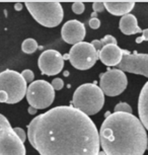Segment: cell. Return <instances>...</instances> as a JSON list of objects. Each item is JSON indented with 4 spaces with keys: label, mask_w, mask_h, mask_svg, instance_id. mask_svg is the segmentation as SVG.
<instances>
[{
    "label": "cell",
    "mask_w": 148,
    "mask_h": 155,
    "mask_svg": "<svg viewBox=\"0 0 148 155\" xmlns=\"http://www.w3.org/2000/svg\"><path fill=\"white\" fill-rule=\"evenodd\" d=\"M28 139L40 155H98L100 139L92 120L73 107H56L28 126Z\"/></svg>",
    "instance_id": "6da1fadb"
},
{
    "label": "cell",
    "mask_w": 148,
    "mask_h": 155,
    "mask_svg": "<svg viewBox=\"0 0 148 155\" xmlns=\"http://www.w3.org/2000/svg\"><path fill=\"white\" fill-rule=\"evenodd\" d=\"M104 155H143L147 149V133L137 117L114 113L104 119L98 133Z\"/></svg>",
    "instance_id": "7a4b0ae2"
},
{
    "label": "cell",
    "mask_w": 148,
    "mask_h": 155,
    "mask_svg": "<svg viewBox=\"0 0 148 155\" xmlns=\"http://www.w3.org/2000/svg\"><path fill=\"white\" fill-rule=\"evenodd\" d=\"M104 94L94 83H85L75 90L72 98V106L87 117L94 116L103 109Z\"/></svg>",
    "instance_id": "3957f363"
},
{
    "label": "cell",
    "mask_w": 148,
    "mask_h": 155,
    "mask_svg": "<svg viewBox=\"0 0 148 155\" xmlns=\"http://www.w3.org/2000/svg\"><path fill=\"white\" fill-rule=\"evenodd\" d=\"M25 7L37 22L46 28H55L64 17L62 5L58 1H27Z\"/></svg>",
    "instance_id": "277c9868"
},
{
    "label": "cell",
    "mask_w": 148,
    "mask_h": 155,
    "mask_svg": "<svg viewBox=\"0 0 148 155\" xmlns=\"http://www.w3.org/2000/svg\"><path fill=\"white\" fill-rule=\"evenodd\" d=\"M27 82L20 73L13 70H5L0 73V91L6 96V104H17L25 96Z\"/></svg>",
    "instance_id": "5b68a950"
},
{
    "label": "cell",
    "mask_w": 148,
    "mask_h": 155,
    "mask_svg": "<svg viewBox=\"0 0 148 155\" xmlns=\"http://www.w3.org/2000/svg\"><path fill=\"white\" fill-rule=\"evenodd\" d=\"M30 107L36 110H44L50 107L55 98V90L45 80H36L30 84L25 92Z\"/></svg>",
    "instance_id": "8992f818"
},
{
    "label": "cell",
    "mask_w": 148,
    "mask_h": 155,
    "mask_svg": "<svg viewBox=\"0 0 148 155\" xmlns=\"http://www.w3.org/2000/svg\"><path fill=\"white\" fill-rule=\"evenodd\" d=\"M0 155H25V144L14 133L6 117L0 114Z\"/></svg>",
    "instance_id": "52a82bcc"
},
{
    "label": "cell",
    "mask_w": 148,
    "mask_h": 155,
    "mask_svg": "<svg viewBox=\"0 0 148 155\" xmlns=\"http://www.w3.org/2000/svg\"><path fill=\"white\" fill-rule=\"evenodd\" d=\"M68 59L74 68L78 70H87L97 63L98 56L97 52L90 43L81 42L73 45L68 55Z\"/></svg>",
    "instance_id": "ba28073f"
},
{
    "label": "cell",
    "mask_w": 148,
    "mask_h": 155,
    "mask_svg": "<svg viewBox=\"0 0 148 155\" xmlns=\"http://www.w3.org/2000/svg\"><path fill=\"white\" fill-rule=\"evenodd\" d=\"M128 85V79L123 71L110 69L100 75V88L104 95H120Z\"/></svg>",
    "instance_id": "9c48e42d"
},
{
    "label": "cell",
    "mask_w": 148,
    "mask_h": 155,
    "mask_svg": "<svg viewBox=\"0 0 148 155\" xmlns=\"http://www.w3.org/2000/svg\"><path fill=\"white\" fill-rule=\"evenodd\" d=\"M117 69L121 71L140 74L145 77L148 76V55L138 54L137 52L129 53L128 51L122 50V59L118 64Z\"/></svg>",
    "instance_id": "30bf717a"
},
{
    "label": "cell",
    "mask_w": 148,
    "mask_h": 155,
    "mask_svg": "<svg viewBox=\"0 0 148 155\" xmlns=\"http://www.w3.org/2000/svg\"><path fill=\"white\" fill-rule=\"evenodd\" d=\"M38 65L42 74L57 75L64 67V58L56 50H47L41 54Z\"/></svg>",
    "instance_id": "8fae6325"
},
{
    "label": "cell",
    "mask_w": 148,
    "mask_h": 155,
    "mask_svg": "<svg viewBox=\"0 0 148 155\" xmlns=\"http://www.w3.org/2000/svg\"><path fill=\"white\" fill-rule=\"evenodd\" d=\"M85 27L79 20L72 19L65 22L61 30V36L64 42L70 45H76L81 43L85 38Z\"/></svg>",
    "instance_id": "7c38bea8"
},
{
    "label": "cell",
    "mask_w": 148,
    "mask_h": 155,
    "mask_svg": "<svg viewBox=\"0 0 148 155\" xmlns=\"http://www.w3.org/2000/svg\"><path fill=\"white\" fill-rule=\"evenodd\" d=\"M97 56L106 66H117L122 59V49L118 45H107L98 52Z\"/></svg>",
    "instance_id": "4fadbf2b"
},
{
    "label": "cell",
    "mask_w": 148,
    "mask_h": 155,
    "mask_svg": "<svg viewBox=\"0 0 148 155\" xmlns=\"http://www.w3.org/2000/svg\"><path fill=\"white\" fill-rule=\"evenodd\" d=\"M104 9L116 16H124L129 14L135 6L134 1H106L104 2Z\"/></svg>",
    "instance_id": "5bb4252c"
},
{
    "label": "cell",
    "mask_w": 148,
    "mask_h": 155,
    "mask_svg": "<svg viewBox=\"0 0 148 155\" xmlns=\"http://www.w3.org/2000/svg\"><path fill=\"white\" fill-rule=\"evenodd\" d=\"M139 121L143 125L145 130L148 129V84L145 83L138 99Z\"/></svg>",
    "instance_id": "9a60e30c"
},
{
    "label": "cell",
    "mask_w": 148,
    "mask_h": 155,
    "mask_svg": "<svg viewBox=\"0 0 148 155\" xmlns=\"http://www.w3.org/2000/svg\"><path fill=\"white\" fill-rule=\"evenodd\" d=\"M120 30L122 33L127 36L142 33V30L138 25L137 18L131 13L122 16V18L120 19Z\"/></svg>",
    "instance_id": "2e32d148"
},
{
    "label": "cell",
    "mask_w": 148,
    "mask_h": 155,
    "mask_svg": "<svg viewBox=\"0 0 148 155\" xmlns=\"http://www.w3.org/2000/svg\"><path fill=\"white\" fill-rule=\"evenodd\" d=\"M91 46L94 47L95 51L100 52L104 46L107 45H117V39L115 37L111 36V35H107L106 37L103 38L101 40H94L90 43Z\"/></svg>",
    "instance_id": "e0dca14e"
},
{
    "label": "cell",
    "mask_w": 148,
    "mask_h": 155,
    "mask_svg": "<svg viewBox=\"0 0 148 155\" xmlns=\"http://www.w3.org/2000/svg\"><path fill=\"white\" fill-rule=\"evenodd\" d=\"M37 49H38L37 41L35 39H31V38L25 40L24 43H22V45H21L22 52L25 54H33L37 51Z\"/></svg>",
    "instance_id": "ac0fdd59"
},
{
    "label": "cell",
    "mask_w": 148,
    "mask_h": 155,
    "mask_svg": "<svg viewBox=\"0 0 148 155\" xmlns=\"http://www.w3.org/2000/svg\"><path fill=\"white\" fill-rule=\"evenodd\" d=\"M115 113H127L132 114V107L127 102H120L115 107Z\"/></svg>",
    "instance_id": "d6986e66"
},
{
    "label": "cell",
    "mask_w": 148,
    "mask_h": 155,
    "mask_svg": "<svg viewBox=\"0 0 148 155\" xmlns=\"http://www.w3.org/2000/svg\"><path fill=\"white\" fill-rule=\"evenodd\" d=\"M84 9H85V6L80 1H76L72 4V11L75 14H82L84 12Z\"/></svg>",
    "instance_id": "ffe728a7"
},
{
    "label": "cell",
    "mask_w": 148,
    "mask_h": 155,
    "mask_svg": "<svg viewBox=\"0 0 148 155\" xmlns=\"http://www.w3.org/2000/svg\"><path fill=\"white\" fill-rule=\"evenodd\" d=\"M20 75H21V77L25 79V82H31V81L34 80V78H35L34 72L31 71V70H30V69L24 70V71L20 73Z\"/></svg>",
    "instance_id": "44dd1931"
},
{
    "label": "cell",
    "mask_w": 148,
    "mask_h": 155,
    "mask_svg": "<svg viewBox=\"0 0 148 155\" xmlns=\"http://www.w3.org/2000/svg\"><path fill=\"white\" fill-rule=\"evenodd\" d=\"M13 131H14V133L16 134V136L20 139V141L22 143H25V140H27V134H25L24 129L16 127V128H13Z\"/></svg>",
    "instance_id": "7402d4cb"
},
{
    "label": "cell",
    "mask_w": 148,
    "mask_h": 155,
    "mask_svg": "<svg viewBox=\"0 0 148 155\" xmlns=\"http://www.w3.org/2000/svg\"><path fill=\"white\" fill-rule=\"evenodd\" d=\"M51 86L53 87L54 90H60L63 88V86H64V81H63L61 78H55V79H53V81H52Z\"/></svg>",
    "instance_id": "603a6c76"
},
{
    "label": "cell",
    "mask_w": 148,
    "mask_h": 155,
    "mask_svg": "<svg viewBox=\"0 0 148 155\" xmlns=\"http://www.w3.org/2000/svg\"><path fill=\"white\" fill-rule=\"evenodd\" d=\"M88 25H89V28H92V30H97V28L100 27V20L97 18V17H92V18L89 20Z\"/></svg>",
    "instance_id": "cb8c5ba5"
},
{
    "label": "cell",
    "mask_w": 148,
    "mask_h": 155,
    "mask_svg": "<svg viewBox=\"0 0 148 155\" xmlns=\"http://www.w3.org/2000/svg\"><path fill=\"white\" fill-rule=\"evenodd\" d=\"M92 7H94V12H101V11L104 10V2L103 1H94V4H92Z\"/></svg>",
    "instance_id": "d4e9b609"
},
{
    "label": "cell",
    "mask_w": 148,
    "mask_h": 155,
    "mask_svg": "<svg viewBox=\"0 0 148 155\" xmlns=\"http://www.w3.org/2000/svg\"><path fill=\"white\" fill-rule=\"evenodd\" d=\"M14 9H15L16 11H19V10H21L22 9V4L20 3H18V2H17V3H15L14 4Z\"/></svg>",
    "instance_id": "484cf974"
},
{
    "label": "cell",
    "mask_w": 148,
    "mask_h": 155,
    "mask_svg": "<svg viewBox=\"0 0 148 155\" xmlns=\"http://www.w3.org/2000/svg\"><path fill=\"white\" fill-rule=\"evenodd\" d=\"M28 113H30V115H36L37 110L35 109V107H28Z\"/></svg>",
    "instance_id": "4316f807"
},
{
    "label": "cell",
    "mask_w": 148,
    "mask_h": 155,
    "mask_svg": "<svg viewBox=\"0 0 148 155\" xmlns=\"http://www.w3.org/2000/svg\"><path fill=\"white\" fill-rule=\"evenodd\" d=\"M144 33V38H143V40H145V41H147L148 39H147V30H144V31H142Z\"/></svg>",
    "instance_id": "83f0119b"
}]
</instances>
